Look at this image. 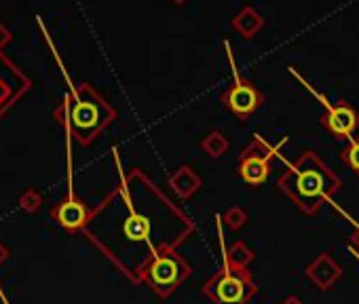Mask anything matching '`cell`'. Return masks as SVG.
I'll use <instances>...</instances> for the list:
<instances>
[{
	"label": "cell",
	"mask_w": 359,
	"mask_h": 304,
	"mask_svg": "<svg viewBox=\"0 0 359 304\" xmlns=\"http://www.w3.org/2000/svg\"><path fill=\"white\" fill-rule=\"evenodd\" d=\"M285 142L287 140H281L277 146H271L260 135H256L239 157V163H237L239 178L251 188L262 186L271 174V161L277 157V152L285 146Z\"/></svg>",
	"instance_id": "6"
},
{
	"label": "cell",
	"mask_w": 359,
	"mask_h": 304,
	"mask_svg": "<svg viewBox=\"0 0 359 304\" xmlns=\"http://www.w3.org/2000/svg\"><path fill=\"white\" fill-rule=\"evenodd\" d=\"M115 119V108L89 83L72 89L56 108V121L81 146H89Z\"/></svg>",
	"instance_id": "2"
},
{
	"label": "cell",
	"mask_w": 359,
	"mask_h": 304,
	"mask_svg": "<svg viewBox=\"0 0 359 304\" xmlns=\"http://www.w3.org/2000/svg\"><path fill=\"white\" fill-rule=\"evenodd\" d=\"M222 222H224L231 230H239L241 226H245V222H247V214H245L239 205H233V208L224 214Z\"/></svg>",
	"instance_id": "17"
},
{
	"label": "cell",
	"mask_w": 359,
	"mask_h": 304,
	"mask_svg": "<svg viewBox=\"0 0 359 304\" xmlns=\"http://www.w3.org/2000/svg\"><path fill=\"white\" fill-rule=\"evenodd\" d=\"M277 186L306 216H315L324 201L330 203L340 192L342 182L313 150H304L279 176Z\"/></svg>",
	"instance_id": "1"
},
{
	"label": "cell",
	"mask_w": 359,
	"mask_h": 304,
	"mask_svg": "<svg viewBox=\"0 0 359 304\" xmlns=\"http://www.w3.org/2000/svg\"><path fill=\"white\" fill-rule=\"evenodd\" d=\"M306 277H309L319 289H332V285L342 277V271L332 260V256H328V253H319V256L306 267Z\"/></svg>",
	"instance_id": "11"
},
{
	"label": "cell",
	"mask_w": 359,
	"mask_h": 304,
	"mask_svg": "<svg viewBox=\"0 0 359 304\" xmlns=\"http://www.w3.org/2000/svg\"><path fill=\"white\" fill-rule=\"evenodd\" d=\"M342 214H344V212H342ZM344 218H347V220H349V224H353V228H355V233H353V243H355V245H353V247L359 251V224H357L351 216H347V214H344Z\"/></svg>",
	"instance_id": "20"
},
{
	"label": "cell",
	"mask_w": 359,
	"mask_h": 304,
	"mask_svg": "<svg viewBox=\"0 0 359 304\" xmlns=\"http://www.w3.org/2000/svg\"><path fill=\"white\" fill-rule=\"evenodd\" d=\"M51 218H53L64 230L68 233H78L87 230L93 218V210L87 208V203L78 199L72 190L58 203V205L51 210Z\"/></svg>",
	"instance_id": "9"
},
{
	"label": "cell",
	"mask_w": 359,
	"mask_h": 304,
	"mask_svg": "<svg viewBox=\"0 0 359 304\" xmlns=\"http://www.w3.org/2000/svg\"><path fill=\"white\" fill-rule=\"evenodd\" d=\"M287 72L309 91L319 104L326 108V115L322 117V125H324V129L330 133V135H334V137H353V133L357 131V127H359V112L351 106V104H347V101H340V104H330V99L326 97V95H322L311 83H306V78L304 76H300L298 72H296V68L294 66H287Z\"/></svg>",
	"instance_id": "5"
},
{
	"label": "cell",
	"mask_w": 359,
	"mask_h": 304,
	"mask_svg": "<svg viewBox=\"0 0 359 304\" xmlns=\"http://www.w3.org/2000/svg\"><path fill=\"white\" fill-rule=\"evenodd\" d=\"M220 247H222V253H224V262H228L231 267L247 269V264L253 260V251H251L243 241H235L228 249H224L222 230H220Z\"/></svg>",
	"instance_id": "14"
},
{
	"label": "cell",
	"mask_w": 359,
	"mask_h": 304,
	"mask_svg": "<svg viewBox=\"0 0 359 304\" xmlns=\"http://www.w3.org/2000/svg\"><path fill=\"white\" fill-rule=\"evenodd\" d=\"M11 40H13V34H11L3 24H0V51H3Z\"/></svg>",
	"instance_id": "18"
},
{
	"label": "cell",
	"mask_w": 359,
	"mask_h": 304,
	"mask_svg": "<svg viewBox=\"0 0 359 304\" xmlns=\"http://www.w3.org/2000/svg\"><path fill=\"white\" fill-rule=\"evenodd\" d=\"M169 186L180 199H190L199 188H201V178L194 174L192 167L182 165L169 176Z\"/></svg>",
	"instance_id": "13"
},
{
	"label": "cell",
	"mask_w": 359,
	"mask_h": 304,
	"mask_svg": "<svg viewBox=\"0 0 359 304\" xmlns=\"http://www.w3.org/2000/svg\"><path fill=\"white\" fill-rule=\"evenodd\" d=\"M174 5H184V3H188V0H172Z\"/></svg>",
	"instance_id": "23"
},
{
	"label": "cell",
	"mask_w": 359,
	"mask_h": 304,
	"mask_svg": "<svg viewBox=\"0 0 359 304\" xmlns=\"http://www.w3.org/2000/svg\"><path fill=\"white\" fill-rule=\"evenodd\" d=\"M233 30L239 32L243 38H253L262 28H265V17L260 15V11H256L253 7L245 5L231 22Z\"/></svg>",
	"instance_id": "12"
},
{
	"label": "cell",
	"mask_w": 359,
	"mask_h": 304,
	"mask_svg": "<svg viewBox=\"0 0 359 304\" xmlns=\"http://www.w3.org/2000/svg\"><path fill=\"white\" fill-rule=\"evenodd\" d=\"M22 201H24V208L26 210H36L38 208V196L34 192H28Z\"/></svg>",
	"instance_id": "19"
},
{
	"label": "cell",
	"mask_w": 359,
	"mask_h": 304,
	"mask_svg": "<svg viewBox=\"0 0 359 304\" xmlns=\"http://www.w3.org/2000/svg\"><path fill=\"white\" fill-rule=\"evenodd\" d=\"M228 146H231L228 137L222 131H216V129L210 131V135H205V140L201 142V150L205 152V155H210L212 159L222 157L224 152L228 150Z\"/></svg>",
	"instance_id": "15"
},
{
	"label": "cell",
	"mask_w": 359,
	"mask_h": 304,
	"mask_svg": "<svg viewBox=\"0 0 359 304\" xmlns=\"http://www.w3.org/2000/svg\"><path fill=\"white\" fill-rule=\"evenodd\" d=\"M201 292L214 304H247L258 294V285H256L247 269L231 267L228 262H224L222 271H218L205 283Z\"/></svg>",
	"instance_id": "4"
},
{
	"label": "cell",
	"mask_w": 359,
	"mask_h": 304,
	"mask_svg": "<svg viewBox=\"0 0 359 304\" xmlns=\"http://www.w3.org/2000/svg\"><path fill=\"white\" fill-rule=\"evenodd\" d=\"M351 253H353V256H355V258H357V260H359V251H357V249H355V247H351Z\"/></svg>",
	"instance_id": "22"
},
{
	"label": "cell",
	"mask_w": 359,
	"mask_h": 304,
	"mask_svg": "<svg viewBox=\"0 0 359 304\" xmlns=\"http://www.w3.org/2000/svg\"><path fill=\"white\" fill-rule=\"evenodd\" d=\"M192 269L174 245L161 243L135 267L137 281H144L159 298H169L188 277Z\"/></svg>",
	"instance_id": "3"
},
{
	"label": "cell",
	"mask_w": 359,
	"mask_h": 304,
	"mask_svg": "<svg viewBox=\"0 0 359 304\" xmlns=\"http://www.w3.org/2000/svg\"><path fill=\"white\" fill-rule=\"evenodd\" d=\"M340 159L355 176H359V137H351L349 146L340 152Z\"/></svg>",
	"instance_id": "16"
},
{
	"label": "cell",
	"mask_w": 359,
	"mask_h": 304,
	"mask_svg": "<svg viewBox=\"0 0 359 304\" xmlns=\"http://www.w3.org/2000/svg\"><path fill=\"white\" fill-rule=\"evenodd\" d=\"M127 182L119 186V194L123 196L125 205H127V216L123 218V224H121V230H123V237L127 241H133V243H150V233H152V222L148 216L140 214L133 205V201L129 196V190H127Z\"/></svg>",
	"instance_id": "10"
},
{
	"label": "cell",
	"mask_w": 359,
	"mask_h": 304,
	"mask_svg": "<svg viewBox=\"0 0 359 304\" xmlns=\"http://www.w3.org/2000/svg\"><path fill=\"white\" fill-rule=\"evenodd\" d=\"M30 76L0 51V119L24 93L30 91Z\"/></svg>",
	"instance_id": "8"
},
{
	"label": "cell",
	"mask_w": 359,
	"mask_h": 304,
	"mask_svg": "<svg viewBox=\"0 0 359 304\" xmlns=\"http://www.w3.org/2000/svg\"><path fill=\"white\" fill-rule=\"evenodd\" d=\"M224 47L228 51V62H231V68H233V83L222 93V104L239 121H247L256 110L262 106L265 95H262V91L256 87L251 81H247V78H243L239 74V70L235 66V60H233V53H231V42L228 40L224 42Z\"/></svg>",
	"instance_id": "7"
},
{
	"label": "cell",
	"mask_w": 359,
	"mask_h": 304,
	"mask_svg": "<svg viewBox=\"0 0 359 304\" xmlns=\"http://www.w3.org/2000/svg\"><path fill=\"white\" fill-rule=\"evenodd\" d=\"M281 304H304V302H302V300H300L298 296H290V298H285V300H283Z\"/></svg>",
	"instance_id": "21"
}]
</instances>
